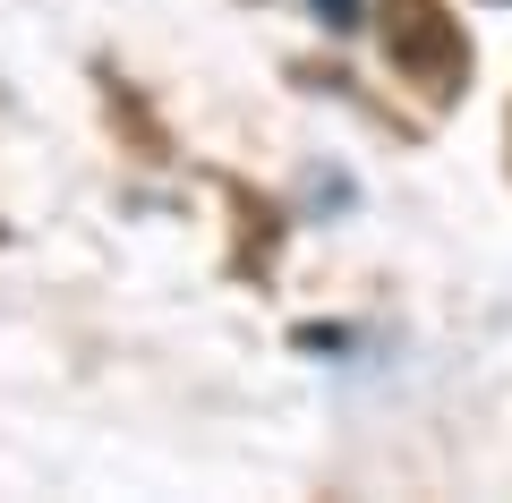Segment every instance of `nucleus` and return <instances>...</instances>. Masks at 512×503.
I'll use <instances>...</instances> for the list:
<instances>
[{
	"label": "nucleus",
	"instance_id": "nucleus-1",
	"mask_svg": "<svg viewBox=\"0 0 512 503\" xmlns=\"http://www.w3.org/2000/svg\"><path fill=\"white\" fill-rule=\"evenodd\" d=\"M384 60L410 86H427L436 103L461 94V77H470V43H461V26L444 18L436 0H384Z\"/></svg>",
	"mask_w": 512,
	"mask_h": 503
}]
</instances>
